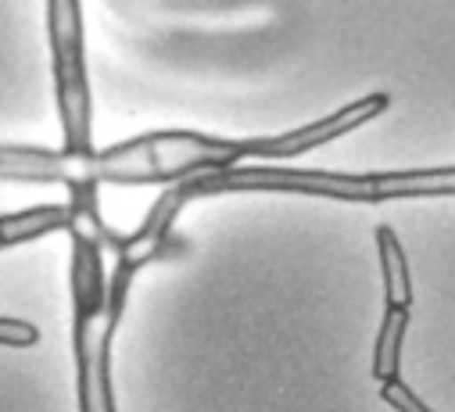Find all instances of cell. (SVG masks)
Listing matches in <instances>:
<instances>
[{
	"label": "cell",
	"instance_id": "4",
	"mask_svg": "<svg viewBox=\"0 0 455 412\" xmlns=\"http://www.w3.org/2000/svg\"><path fill=\"white\" fill-rule=\"evenodd\" d=\"M58 230H72V209L65 204H33L15 216H0V248H19L40 237H51Z\"/></svg>",
	"mask_w": 455,
	"mask_h": 412
},
{
	"label": "cell",
	"instance_id": "5",
	"mask_svg": "<svg viewBox=\"0 0 455 412\" xmlns=\"http://www.w3.org/2000/svg\"><path fill=\"white\" fill-rule=\"evenodd\" d=\"M377 251L384 273V308H409L412 305V273L405 248L391 226H377Z\"/></svg>",
	"mask_w": 455,
	"mask_h": 412
},
{
	"label": "cell",
	"instance_id": "2",
	"mask_svg": "<svg viewBox=\"0 0 455 412\" xmlns=\"http://www.w3.org/2000/svg\"><path fill=\"white\" fill-rule=\"evenodd\" d=\"M72 237V355H76V398L79 412H119L116 387H111V337H116L130 287L144 269L133 255H116V269L108 273V244L79 226Z\"/></svg>",
	"mask_w": 455,
	"mask_h": 412
},
{
	"label": "cell",
	"instance_id": "8",
	"mask_svg": "<svg viewBox=\"0 0 455 412\" xmlns=\"http://www.w3.org/2000/svg\"><path fill=\"white\" fill-rule=\"evenodd\" d=\"M380 398L387 401V408L395 412H434L412 387H405L402 380H391V384H380Z\"/></svg>",
	"mask_w": 455,
	"mask_h": 412
},
{
	"label": "cell",
	"instance_id": "7",
	"mask_svg": "<svg viewBox=\"0 0 455 412\" xmlns=\"http://www.w3.org/2000/svg\"><path fill=\"white\" fill-rule=\"evenodd\" d=\"M40 345V327L29 320L0 316V348H33Z\"/></svg>",
	"mask_w": 455,
	"mask_h": 412
},
{
	"label": "cell",
	"instance_id": "1",
	"mask_svg": "<svg viewBox=\"0 0 455 412\" xmlns=\"http://www.w3.org/2000/svg\"><path fill=\"white\" fill-rule=\"evenodd\" d=\"M248 162V144L241 137H212L194 130H158L93 154L72 158L51 147L4 144L0 140V183H61L76 186H148L180 183L204 172H222Z\"/></svg>",
	"mask_w": 455,
	"mask_h": 412
},
{
	"label": "cell",
	"instance_id": "6",
	"mask_svg": "<svg viewBox=\"0 0 455 412\" xmlns=\"http://www.w3.org/2000/svg\"><path fill=\"white\" fill-rule=\"evenodd\" d=\"M405 327H409V308H384V323H380V334L373 345V380H380V384L398 380Z\"/></svg>",
	"mask_w": 455,
	"mask_h": 412
},
{
	"label": "cell",
	"instance_id": "3",
	"mask_svg": "<svg viewBox=\"0 0 455 412\" xmlns=\"http://www.w3.org/2000/svg\"><path fill=\"white\" fill-rule=\"evenodd\" d=\"M47 44H51V75L54 105L61 123V151L72 158L93 154V93L86 68V26L83 4L51 0L47 4Z\"/></svg>",
	"mask_w": 455,
	"mask_h": 412
}]
</instances>
